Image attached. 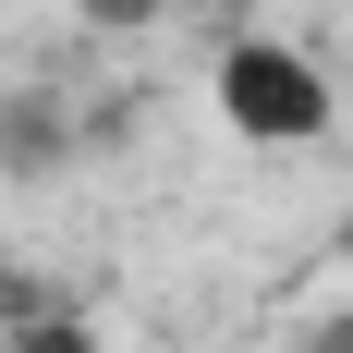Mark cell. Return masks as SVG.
<instances>
[{
	"instance_id": "cell-1",
	"label": "cell",
	"mask_w": 353,
	"mask_h": 353,
	"mask_svg": "<svg viewBox=\"0 0 353 353\" xmlns=\"http://www.w3.org/2000/svg\"><path fill=\"white\" fill-rule=\"evenodd\" d=\"M208 98H219V122H232V134L244 146H317L329 134V73L305 61V49H292V37H219V61H208Z\"/></svg>"
},
{
	"instance_id": "cell-2",
	"label": "cell",
	"mask_w": 353,
	"mask_h": 353,
	"mask_svg": "<svg viewBox=\"0 0 353 353\" xmlns=\"http://www.w3.org/2000/svg\"><path fill=\"white\" fill-rule=\"evenodd\" d=\"M61 159H73L61 98H0V171H12V183H49Z\"/></svg>"
},
{
	"instance_id": "cell-3",
	"label": "cell",
	"mask_w": 353,
	"mask_h": 353,
	"mask_svg": "<svg viewBox=\"0 0 353 353\" xmlns=\"http://www.w3.org/2000/svg\"><path fill=\"white\" fill-rule=\"evenodd\" d=\"M12 353H98V341H85L73 305H25V317H12Z\"/></svg>"
},
{
	"instance_id": "cell-4",
	"label": "cell",
	"mask_w": 353,
	"mask_h": 353,
	"mask_svg": "<svg viewBox=\"0 0 353 353\" xmlns=\"http://www.w3.org/2000/svg\"><path fill=\"white\" fill-rule=\"evenodd\" d=\"M208 12H244V0H208Z\"/></svg>"
}]
</instances>
